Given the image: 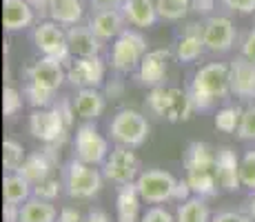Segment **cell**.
<instances>
[{"label": "cell", "mask_w": 255, "mask_h": 222, "mask_svg": "<svg viewBox=\"0 0 255 222\" xmlns=\"http://www.w3.org/2000/svg\"><path fill=\"white\" fill-rule=\"evenodd\" d=\"M186 180L195 196H215L218 194V178H215V149L207 142H191L184 154Z\"/></svg>", "instance_id": "2"}, {"label": "cell", "mask_w": 255, "mask_h": 222, "mask_svg": "<svg viewBox=\"0 0 255 222\" xmlns=\"http://www.w3.org/2000/svg\"><path fill=\"white\" fill-rule=\"evenodd\" d=\"M36 20V7L31 0H2V24L4 31H22Z\"/></svg>", "instance_id": "15"}, {"label": "cell", "mask_w": 255, "mask_h": 222, "mask_svg": "<svg viewBox=\"0 0 255 222\" xmlns=\"http://www.w3.org/2000/svg\"><path fill=\"white\" fill-rule=\"evenodd\" d=\"M109 156V142L98 133L96 125H82L76 131V158L87 165H100Z\"/></svg>", "instance_id": "9"}, {"label": "cell", "mask_w": 255, "mask_h": 222, "mask_svg": "<svg viewBox=\"0 0 255 222\" xmlns=\"http://www.w3.org/2000/svg\"><path fill=\"white\" fill-rule=\"evenodd\" d=\"M202 38H204V47L209 51L227 53V51H231V47L235 44L238 31H235V24L231 22V18L211 16L202 27Z\"/></svg>", "instance_id": "11"}, {"label": "cell", "mask_w": 255, "mask_h": 222, "mask_svg": "<svg viewBox=\"0 0 255 222\" xmlns=\"http://www.w3.org/2000/svg\"><path fill=\"white\" fill-rule=\"evenodd\" d=\"M120 9L125 13L127 22L140 29L153 27L155 20L160 18L158 9H155V0H125V4Z\"/></svg>", "instance_id": "21"}, {"label": "cell", "mask_w": 255, "mask_h": 222, "mask_svg": "<svg viewBox=\"0 0 255 222\" xmlns=\"http://www.w3.org/2000/svg\"><path fill=\"white\" fill-rule=\"evenodd\" d=\"M125 22L127 18L122 9H102V11H93V16L89 18V27L100 40L118 38L125 31Z\"/></svg>", "instance_id": "18"}, {"label": "cell", "mask_w": 255, "mask_h": 222, "mask_svg": "<svg viewBox=\"0 0 255 222\" xmlns=\"http://www.w3.org/2000/svg\"><path fill=\"white\" fill-rule=\"evenodd\" d=\"M22 107V96L18 93V89L13 87H4L2 91V113L7 118H11L13 113H18Z\"/></svg>", "instance_id": "35"}, {"label": "cell", "mask_w": 255, "mask_h": 222, "mask_svg": "<svg viewBox=\"0 0 255 222\" xmlns=\"http://www.w3.org/2000/svg\"><path fill=\"white\" fill-rule=\"evenodd\" d=\"M58 222H85L80 216V211L73 209V207H65V209L60 211V216H58Z\"/></svg>", "instance_id": "44"}, {"label": "cell", "mask_w": 255, "mask_h": 222, "mask_svg": "<svg viewBox=\"0 0 255 222\" xmlns=\"http://www.w3.org/2000/svg\"><path fill=\"white\" fill-rule=\"evenodd\" d=\"M67 42H69V51L71 56L76 58H91V56H98L100 53V47H102V40L93 33V29L87 24H73L67 31Z\"/></svg>", "instance_id": "19"}, {"label": "cell", "mask_w": 255, "mask_h": 222, "mask_svg": "<svg viewBox=\"0 0 255 222\" xmlns=\"http://www.w3.org/2000/svg\"><path fill=\"white\" fill-rule=\"evenodd\" d=\"M53 149H47V151H36L22 162V167L18 169V174H22L27 178L31 185H38V182L47 180L49 178V171L53 167Z\"/></svg>", "instance_id": "23"}, {"label": "cell", "mask_w": 255, "mask_h": 222, "mask_svg": "<svg viewBox=\"0 0 255 222\" xmlns=\"http://www.w3.org/2000/svg\"><path fill=\"white\" fill-rule=\"evenodd\" d=\"M73 109L85 120H96L105 111V96L98 91V87H85L78 91L76 100H73Z\"/></svg>", "instance_id": "24"}, {"label": "cell", "mask_w": 255, "mask_h": 222, "mask_svg": "<svg viewBox=\"0 0 255 222\" xmlns=\"http://www.w3.org/2000/svg\"><path fill=\"white\" fill-rule=\"evenodd\" d=\"M222 4L229 11H238V13H253L255 11V0H222Z\"/></svg>", "instance_id": "39"}, {"label": "cell", "mask_w": 255, "mask_h": 222, "mask_svg": "<svg viewBox=\"0 0 255 222\" xmlns=\"http://www.w3.org/2000/svg\"><path fill=\"white\" fill-rule=\"evenodd\" d=\"M67 78L73 87H100L105 80V65H102L100 56L91 58H78L76 62L69 67Z\"/></svg>", "instance_id": "14"}, {"label": "cell", "mask_w": 255, "mask_h": 222, "mask_svg": "<svg viewBox=\"0 0 255 222\" xmlns=\"http://www.w3.org/2000/svg\"><path fill=\"white\" fill-rule=\"evenodd\" d=\"M140 162L135 154L131 151V147H118L114 149L105 160V178L116 185H127V182H133L135 176H138Z\"/></svg>", "instance_id": "10"}, {"label": "cell", "mask_w": 255, "mask_h": 222, "mask_svg": "<svg viewBox=\"0 0 255 222\" xmlns=\"http://www.w3.org/2000/svg\"><path fill=\"white\" fill-rule=\"evenodd\" d=\"M229 93H231V69L222 62H209V65L200 67L189 87L193 107L200 111L211 109L215 102L224 100Z\"/></svg>", "instance_id": "1"}, {"label": "cell", "mask_w": 255, "mask_h": 222, "mask_svg": "<svg viewBox=\"0 0 255 222\" xmlns=\"http://www.w3.org/2000/svg\"><path fill=\"white\" fill-rule=\"evenodd\" d=\"M238 138L240 140H255V105L244 109L242 122H240V129H238Z\"/></svg>", "instance_id": "36"}, {"label": "cell", "mask_w": 255, "mask_h": 222, "mask_svg": "<svg viewBox=\"0 0 255 222\" xmlns=\"http://www.w3.org/2000/svg\"><path fill=\"white\" fill-rule=\"evenodd\" d=\"M215 178L222 191H235L242 187L240 180V160L231 147L215 149Z\"/></svg>", "instance_id": "13"}, {"label": "cell", "mask_w": 255, "mask_h": 222, "mask_svg": "<svg viewBox=\"0 0 255 222\" xmlns=\"http://www.w3.org/2000/svg\"><path fill=\"white\" fill-rule=\"evenodd\" d=\"M242 116H244L242 107H224V109H220L218 116H215V127L222 133H238Z\"/></svg>", "instance_id": "32"}, {"label": "cell", "mask_w": 255, "mask_h": 222, "mask_svg": "<svg viewBox=\"0 0 255 222\" xmlns=\"http://www.w3.org/2000/svg\"><path fill=\"white\" fill-rule=\"evenodd\" d=\"M31 40L36 44V49L42 56L56 58L60 62H67L71 56L69 42H67V31H62V27L53 20H42L33 27Z\"/></svg>", "instance_id": "6"}, {"label": "cell", "mask_w": 255, "mask_h": 222, "mask_svg": "<svg viewBox=\"0 0 255 222\" xmlns=\"http://www.w3.org/2000/svg\"><path fill=\"white\" fill-rule=\"evenodd\" d=\"M231 93L242 100H255V62L238 56L231 62Z\"/></svg>", "instance_id": "16"}, {"label": "cell", "mask_w": 255, "mask_h": 222, "mask_svg": "<svg viewBox=\"0 0 255 222\" xmlns=\"http://www.w3.org/2000/svg\"><path fill=\"white\" fill-rule=\"evenodd\" d=\"M24 76H27V82H33V85H40L45 89H51V91H58V87L65 80V69H62L60 60L42 56L40 60H36L24 71Z\"/></svg>", "instance_id": "12"}, {"label": "cell", "mask_w": 255, "mask_h": 222, "mask_svg": "<svg viewBox=\"0 0 255 222\" xmlns=\"http://www.w3.org/2000/svg\"><path fill=\"white\" fill-rule=\"evenodd\" d=\"M58 194H60V185H58L56 180H49V178L33 187V196H36V198H42V200H53Z\"/></svg>", "instance_id": "37"}, {"label": "cell", "mask_w": 255, "mask_h": 222, "mask_svg": "<svg viewBox=\"0 0 255 222\" xmlns=\"http://www.w3.org/2000/svg\"><path fill=\"white\" fill-rule=\"evenodd\" d=\"M107 96L120 98V96H122V85H120V82H111V85L107 87Z\"/></svg>", "instance_id": "49"}, {"label": "cell", "mask_w": 255, "mask_h": 222, "mask_svg": "<svg viewBox=\"0 0 255 222\" xmlns=\"http://www.w3.org/2000/svg\"><path fill=\"white\" fill-rule=\"evenodd\" d=\"M240 180H242V187L255 191V151H247L240 160Z\"/></svg>", "instance_id": "34"}, {"label": "cell", "mask_w": 255, "mask_h": 222, "mask_svg": "<svg viewBox=\"0 0 255 222\" xmlns=\"http://www.w3.org/2000/svg\"><path fill=\"white\" fill-rule=\"evenodd\" d=\"M85 222H109V216H107L105 211H91Z\"/></svg>", "instance_id": "48"}, {"label": "cell", "mask_w": 255, "mask_h": 222, "mask_svg": "<svg viewBox=\"0 0 255 222\" xmlns=\"http://www.w3.org/2000/svg\"><path fill=\"white\" fill-rule=\"evenodd\" d=\"M140 194L133 182H127L118 191V222H140Z\"/></svg>", "instance_id": "25"}, {"label": "cell", "mask_w": 255, "mask_h": 222, "mask_svg": "<svg viewBox=\"0 0 255 222\" xmlns=\"http://www.w3.org/2000/svg\"><path fill=\"white\" fill-rule=\"evenodd\" d=\"M144 56H146L144 36L133 31V29H125L116 38L114 47H111V67L120 73H129L135 67H140Z\"/></svg>", "instance_id": "5"}, {"label": "cell", "mask_w": 255, "mask_h": 222, "mask_svg": "<svg viewBox=\"0 0 255 222\" xmlns=\"http://www.w3.org/2000/svg\"><path fill=\"white\" fill-rule=\"evenodd\" d=\"M249 211H251V216L255 218V196L251 198V202H249Z\"/></svg>", "instance_id": "50"}, {"label": "cell", "mask_w": 255, "mask_h": 222, "mask_svg": "<svg viewBox=\"0 0 255 222\" xmlns=\"http://www.w3.org/2000/svg\"><path fill=\"white\" fill-rule=\"evenodd\" d=\"M175 185H178V180L169 171H162V169L142 171L138 180H135L140 198L149 202V205H162L166 200H173Z\"/></svg>", "instance_id": "7"}, {"label": "cell", "mask_w": 255, "mask_h": 222, "mask_svg": "<svg viewBox=\"0 0 255 222\" xmlns=\"http://www.w3.org/2000/svg\"><path fill=\"white\" fill-rule=\"evenodd\" d=\"M47 16L49 20L58 24H78L85 16L82 0H47Z\"/></svg>", "instance_id": "22"}, {"label": "cell", "mask_w": 255, "mask_h": 222, "mask_svg": "<svg viewBox=\"0 0 255 222\" xmlns=\"http://www.w3.org/2000/svg\"><path fill=\"white\" fill-rule=\"evenodd\" d=\"M24 160H27V158H24L22 145L16 142V140H11V138H7V140L2 142V167H4V171L13 174V171L20 169Z\"/></svg>", "instance_id": "30"}, {"label": "cell", "mask_w": 255, "mask_h": 222, "mask_svg": "<svg viewBox=\"0 0 255 222\" xmlns=\"http://www.w3.org/2000/svg\"><path fill=\"white\" fill-rule=\"evenodd\" d=\"M4 222H20V207L4 202Z\"/></svg>", "instance_id": "46"}, {"label": "cell", "mask_w": 255, "mask_h": 222, "mask_svg": "<svg viewBox=\"0 0 255 222\" xmlns=\"http://www.w3.org/2000/svg\"><path fill=\"white\" fill-rule=\"evenodd\" d=\"M58 211L51 205V200L42 198H29L20 207V222H56Z\"/></svg>", "instance_id": "27"}, {"label": "cell", "mask_w": 255, "mask_h": 222, "mask_svg": "<svg viewBox=\"0 0 255 222\" xmlns=\"http://www.w3.org/2000/svg\"><path fill=\"white\" fill-rule=\"evenodd\" d=\"M31 194H33L31 182H29L22 174L13 171V174L4 176V180H2V196H4V202L20 207V205H24V202L29 200V196H31Z\"/></svg>", "instance_id": "26"}, {"label": "cell", "mask_w": 255, "mask_h": 222, "mask_svg": "<svg viewBox=\"0 0 255 222\" xmlns=\"http://www.w3.org/2000/svg\"><path fill=\"white\" fill-rule=\"evenodd\" d=\"M140 222H178V218H173V216H171L166 209H162V207H153V209H149L144 216H142Z\"/></svg>", "instance_id": "38"}, {"label": "cell", "mask_w": 255, "mask_h": 222, "mask_svg": "<svg viewBox=\"0 0 255 222\" xmlns=\"http://www.w3.org/2000/svg\"><path fill=\"white\" fill-rule=\"evenodd\" d=\"M178 222H211V214L202 196L189 198L178 207Z\"/></svg>", "instance_id": "28"}, {"label": "cell", "mask_w": 255, "mask_h": 222, "mask_svg": "<svg viewBox=\"0 0 255 222\" xmlns=\"http://www.w3.org/2000/svg\"><path fill=\"white\" fill-rule=\"evenodd\" d=\"M146 109L158 118H169L171 109V89L153 87V91L146 96Z\"/></svg>", "instance_id": "31"}, {"label": "cell", "mask_w": 255, "mask_h": 222, "mask_svg": "<svg viewBox=\"0 0 255 222\" xmlns=\"http://www.w3.org/2000/svg\"><path fill=\"white\" fill-rule=\"evenodd\" d=\"M215 0H193L191 2V11L198 13V16H207V13L213 11Z\"/></svg>", "instance_id": "41"}, {"label": "cell", "mask_w": 255, "mask_h": 222, "mask_svg": "<svg viewBox=\"0 0 255 222\" xmlns=\"http://www.w3.org/2000/svg\"><path fill=\"white\" fill-rule=\"evenodd\" d=\"M242 56L249 58L251 62H255V27L247 33V36H244V40H242Z\"/></svg>", "instance_id": "40"}, {"label": "cell", "mask_w": 255, "mask_h": 222, "mask_svg": "<svg viewBox=\"0 0 255 222\" xmlns=\"http://www.w3.org/2000/svg\"><path fill=\"white\" fill-rule=\"evenodd\" d=\"M53 93H56V91L45 89L40 85H33V82H27V85H24V96H27L29 105L36 107V109H38V107H47L49 102L53 100Z\"/></svg>", "instance_id": "33"}, {"label": "cell", "mask_w": 255, "mask_h": 222, "mask_svg": "<svg viewBox=\"0 0 255 222\" xmlns=\"http://www.w3.org/2000/svg\"><path fill=\"white\" fill-rule=\"evenodd\" d=\"M111 138L122 147H140L149 138V122L135 109H122L118 111L109 122Z\"/></svg>", "instance_id": "3"}, {"label": "cell", "mask_w": 255, "mask_h": 222, "mask_svg": "<svg viewBox=\"0 0 255 222\" xmlns=\"http://www.w3.org/2000/svg\"><path fill=\"white\" fill-rule=\"evenodd\" d=\"M211 222H253L249 216L235 214V211H224V214H218Z\"/></svg>", "instance_id": "42"}, {"label": "cell", "mask_w": 255, "mask_h": 222, "mask_svg": "<svg viewBox=\"0 0 255 222\" xmlns=\"http://www.w3.org/2000/svg\"><path fill=\"white\" fill-rule=\"evenodd\" d=\"M171 58L169 49H153L146 51V56L142 58L140 69H138V80L140 85L146 87H160L166 76V62Z\"/></svg>", "instance_id": "17"}, {"label": "cell", "mask_w": 255, "mask_h": 222, "mask_svg": "<svg viewBox=\"0 0 255 222\" xmlns=\"http://www.w3.org/2000/svg\"><path fill=\"white\" fill-rule=\"evenodd\" d=\"M125 0H91L93 11H102V9H120Z\"/></svg>", "instance_id": "45"}, {"label": "cell", "mask_w": 255, "mask_h": 222, "mask_svg": "<svg viewBox=\"0 0 255 222\" xmlns=\"http://www.w3.org/2000/svg\"><path fill=\"white\" fill-rule=\"evenodd\" d=\"M69 129L65 122V116L60 113L58 107L53 109H36L29 116V131L33 138L47 142V145H56L58 140H65V131Z\"/></svg>", "instance_id": "8"}, {"label": "cell", "mask_w": 255, "mask_h": 222, "mask_svg": "<svg viewBox=\"0 0 255 222\" xmlns=\"http://www.w3.org/2000/svg\"><path fill=\"white\" fill-rule=\"evenodd\" d=\"M191 2L193 0H155V9L162 20H182L186 13L191 11Z\"/></svg>", "instance_id": "29"}, {"label": "cell", "mask_w": 255, "mask_h": 222, "mask_svg": "<svg viewBox=\"0 0 255 222\" xmlns=\"http://www.w3.org/2000/svg\"><path fill=\"white\" fill-rule=\"evenodd\" d=\"M102 189V176L98 169H93V165H87V162L73 160L67 165L65 169V191L69 198H93L98 196V191Z\"/></svg>", "instance_id": "4"}, {"label": "cell", "mask_w": 255, "mask_h": 222, "mask_svg": "<svg viewBox=\"0 0 255 222\" xmlns=\"http://www.w3.org/2000/svg\"><path fill=\"white\" fill-rule=\"evenodd\" d=\"M191 191H193V189H191L189 180H178V185H175V191H173V200H180V202L189 200Z\"/></svg>", "instance_id": "43"}, {"label": "cell", "mask_w": 255, "mask_h": 222, "mask_svg": "<svg viewBox=\"0 0 255 222\" xmlns=\"http://www.w3.org/2000/svg\"><path fill=\"white\" fill-rule=\"evenodd\" d=\"M58 109H60V113L65 116V122H67V127H71V120H73V113H76V109H71V105L67 100H60L58 102Z\"/></svg>", "instance_id": "47"}, {"label": "cell", "mask_w": 255, "mask_h": 222, "mask_svg": "<svg viewBox=\"0 0 255 222\" xmlns=\"http://www.w3.org/2000/svg\"><path fill=\"white\" fill-rule=\"evenodd\" d=\"M202 27L204 24L189 22L180 33L178 47H175V56L180 62H193L200 58V53L204 51V38H202Z\"/></svg>", "instance_id": "20"}]
</instances>
